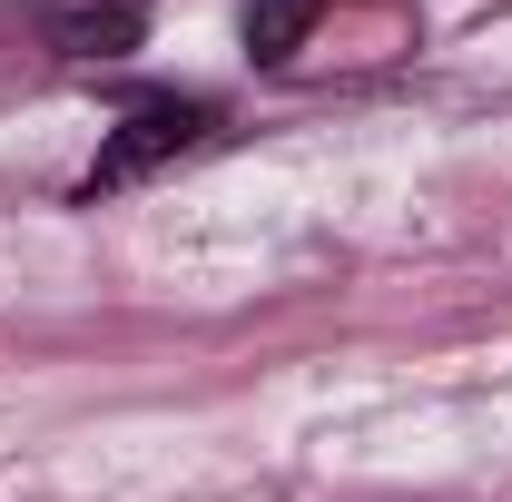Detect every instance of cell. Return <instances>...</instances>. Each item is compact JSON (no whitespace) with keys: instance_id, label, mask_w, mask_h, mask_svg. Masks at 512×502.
I'll use <instances>...</instances> for the list:
<instances>
[{"instance_id":"obj_2","label":"cell","mask_w":512,"mask_h":502,"mask_svg":"<svg viewBox=\"0 0 512 502\" xmlns=\"http://www.w3.org/2000/svg\"><path fill=\"white\" fill-rule=\"evenodd\" d=\"M316 10H325V0H247V50H256L266 69L296 60V50H306V30H316Z\"/></svg>"},{"instance_id":"obj_3","label":"cell","mask_w":512,"mask_h":502,"mask_svg":"<svg viewBox=\"0 0 512 502\" xmlns=\"http://www.w3.org/2000/svg\"><path fill=\"white\" fill-rule=\"evenodd\" d=\"M60 40H69V50H79V60H89V50H119V40H138V10H128V0H119V10H99V20H69Z\"/></svg>"},{"instance_id":"obj_1","label":"cell","mask_w":512,"mask_h":502,"mask_svg":"<svg viewBox=\"0 0 512 502\" xmlns=\"http://www.w3.org/2000/svg\"><path fill=\"white\" fill-rule=\"evenodd\" d=\"M217 128V109L207 99H148V109H128L119 128H109V148L89 158V178H79V197H109V188H138L148 168H168V158H188L197 138Z\"/></svg>"}]
</instances>
